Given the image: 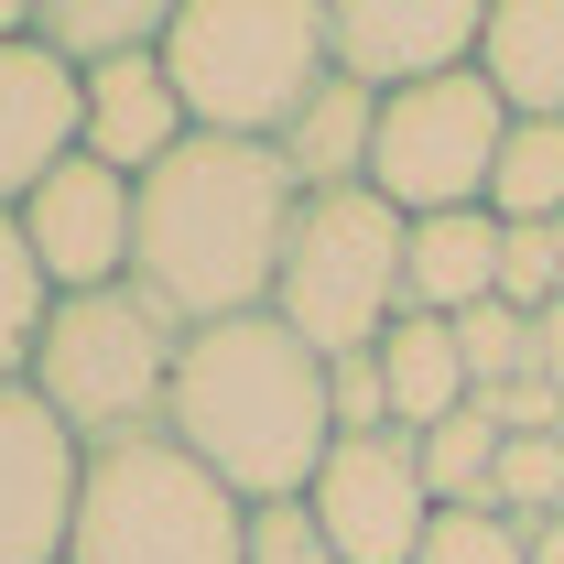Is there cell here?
<instances>
[{
    "label": "cell",
    "instance_id": "23",
    "mask_svg": "<svg viewBox=\"0 0 564 564\" xmlns=\"http://www.w3.org/2000/svg\"><path fill=\"white\" fill-rule=\"evenodd\" d=\"M413 564H532V532L499 521V510H434V532H423Z\"/></svg>",
    "mask_w": 564,
    "mask_h": 564
},
{
    "label": "cell",
    "instance_id": "8",
    "mask_svg": "<svg viewBox=\"0 0 564 564\" xmlns=\"http://www.w3.org/2000/svg\"><path fill=\"white\" fill-rule=\"evenodd\" d=\"M304 510L337 543V564H413L423 532H434V489L413 467V434H337Z\"/></svg>",
    "mask_w": 564,
    "mask_h": 564
},
{
    "label": "cell",
    "instance_id": "27",
    "mask_svg": "<svg viewBox=\"0 0 564 564\" xmlns=\"http://www.w3.org/2000/svg\"><path fill=\"white\" fill-rule=\"evenodd\" d=\"M532 380H554V391H564V304L532 315Z\"/></svg>",
    "mask_w": 564,
    "mask_h": 564
},
{
    "label": "cell",
    "instance_id": "6",
    "mask_svg": "<svg viewBox=\"0 0 564 564\" xmlns=\"http://www.w3.org/2000/svg\"><path fill=\"white\" fill-rule=\"evenodd\" d=\"M272 315L315 358L380 348L391 315H402V207L369 196V185L304 196L293 207V239H282V272H272Z\"/></svg>",
    "mask_w": 564,
    "mask_h": 564
},
{
    "label": "cell",
    "instance_id": "7",
    "mask_svg": "<svg viewBox=\"0 0 564 564\" xmlns=\"http://www.w3.org/2000/svg\"><path fill=\"white\" fill-rule=\"evenodd\" d=\"M499 141H510V109H499V87L478 66L402 87V98H380V131H369V196H391L402 217L489 207Z\"/></svg>",
    "mask_w": 564,
    "mask_h": 564
},
{
    "label": "cell",
    "instance_id": "5",
    "mask_svg": "<svg viewBox=\"0 0 564 564\" xmlns=\"http://www.w3.org/2000/svg\"><path fill=\"white\" fill-rule=\"evenodd\" d=\"M66 564H250V499H228L174 434L98 445L76 478Z\"/></svg>",
    "mask_w": 564,
    "mask_h": 564
},
{
    "label": "cell",
    "instance_id": "29",
    "mask_svg": "<svg viewBox=\"0 0 564 564\" xmlns=\"http://www.w3.org/2000/svg\"><path fill=\"white\" fill-rule=\"evenodd\" d=\"M11 33H33V0H0V44H11Z\"/></svg>",
    "mask_w": 564,
    "mask_h": 564
},
{
    "label": "cell",
    "instance_id": "25",
    "mask_svg": "<svg viewBox=\"0 0 564 564\" xmlns=\"http://www.w3.org/2000/svg\"><path fill=\"white\" fill-rule=\"evenodd\" d=\"M326 402H337V434H391V380H380V348L326 358Z\"/></svg>",
    "mask_w": 564,
    "mask_h": 564
},
{
    "label": "cell",
    "instance_id": "22",
    "mask_svg": "<svg viewBox=\"0 0 564 564\" xmlns=\"http://www.w3.org/2000/svg\"><path fill=\"white\" fill-rule=\"evenodd\" d=\"M456 358H467V391H478V402H499L510 380H532V315H510V304L456 315Z\"/></svg>",
    "mask_w": 564,
    "mask_h": 564
},
{
    "label": "cell",
    "instance_id": "15",
    "mask_svg": "<svg viewBox=\"0 0 564 564\" xmlns=\"http://www.w3.org/2000/svg\"><path fill=\"white\" fill-rule=\"evenodd\" d=\"M478 76L510 120H564V0H489Z\"/></svg>",
    "mask_w": 564,
    "mask_h": 564
},
{
    "label": "cell",
    "instance_id": "4",
    "mask_svg": "<svg viewBox=\"0 0 564 564\" xmlns=\"http://www.w3.org/2000/svg\"><path fill=\"white\" fill-rule=\"evenodd\" d=\"M163 76L217 141H272L326 87V0H174Z\"/></svg>",
    "mask_w": 564,
    "mask_h": 564
},
{
    "label": "cell",
    "instance_id": "26",
    "mask_svg": "<svg viewBox=\"0 0 564 564\" xmlns=\"http://www.w3.org/2000/svg\"><path fill=\"white\" fill-rule=\"evenodd\" d=\"M250 564H337V543L315 532L304 499H272V510H250Z\"/></svg>",
    "mask_w": 564,
    "mask_h": 564
},
{
    "label": "cell",
    "instance_id": "3",
    "mask_svg": "<svg viewBox=\"0 0 564 564\" xmlns=\"http://www.w3.org/2000/svg\"><path fill=\"white\" fill-rule=\"evenodd\" d=\"M174 358H185V326H174L141 282H109V293H55V315H44L22 380H33V402L98 456V445L163 434Z\"/></svg>",
    "mask_w": 564,
    "mask_h": 564
},
{
    "label": "cell",
    "instance_id": "28",
    "mask_svg": "<svg viewBox=\"0 0 564 564\" xmlns=\"http://www.w3.org/2000/svg\"><path fill=\"white\" fill-rule=\"evenodd\" d=\"M532 564H564V521H543V532H532Z\"/></svg>",
    "mask_w": 564,
    "mask_h": 564
},
{
    "label": "cell",
    "instance_id": "18",
    "mask_svg": "<svg viewBox=\"0 0 564 564\" xmlns=\"http://www.w3.org/2000/svg\"><path fill=\"white\" fill-rule=\"evenodd\" d=\"M163 33H174V0H33V44H55L76 76L152 55Z\"/></svg>",
    "mask_w": 564,
    "mask_h": 564
},
{
    "label": "cell",
    "instance_id": "13",
    "mask_svg": "<svg viewBox=\"0 0 564 564\" xmlns=\"http://www.w3.org/2000/svg\"><path fill=\"white\" fill-rule=\"evenodd\" d=\"M174 141H196V120H185V98H174V76H163V44L87 76V163H109V174L141 185Z\"/></svg>",
    "mask_w": 564,
    "mask_h": 564
},
{
    "label": "cell",
    "instance_id": "9",
    "mask_svg": "<svg viewBox=\"0 0 564 564\" xmlns=\"http://www.w3.org/2000/svg\"><path fill=\"white\" fill-rule=\"evenodd\" d=\"M478 33H489V0H326V66L369 98L467 76Z\"/></svg>",
    "mask_w": 564,
    "mask_h": 564
},
{
    "label": "cell",
    "instance_id": "14",
    "mask_svg": "<svg viewBox=\"0 0 564 564\" xmlns=\"http://www.w3.org/2000/svg\"><path fill=\"white\" fill-rule=\"evenodd\" d=\"M499 304V217L456 207V217H402V315H478Z\"/></svg>",
    "mask_w": 564,
    "mask_h": 564
},
{
    "label": "cell",
    "instance_id": "10",
    "mask_svg": "<svg viewBox=\"0 0 564 564\" xmlns=\"http://www.w3.org/2000/svg\"><path fill=\"white\" fill-rule=\"evenodd\" d=\"M22 250H33V272L55 282V293H109V282H131V174H109V163H55L22 207Z\"/></svg>",
    "mask_w": 564,
    "mask_h": 564
},
{
    "label": "cell",
    "instance_id": "1",
    "mask_svg": "<svg viewBox=\"0 0 564 564\" xmlns=\"http://www.w3.org/2000/svg\"><path fill=\"white\" fill-rule=\"evenodd\" d=\"M304 185L282 174L272 141H174L131 185V282L196 337L228 315H272V272L293 239Z\"/></svg>",
    "mask_w": 564,
    "mask_h": 564
},
{
    "label": "cell",
    "instance_id": "2",
    "mask_svg": "<svg viewBox=\"0 0 564 564\" xmlns=\"http://www.w3.org/2000/svg\"><path fill=\"white\" fill-rule=\"evenodd\" d=\"M163 434L207 467L228 499L272 510V499H304L326 445H337V402H326V358L304 348L282 315H228V326H196L185 358H174V402H163Z\"/></svg>",
    "mask_w": 564,
    "mask_h": 564
},
{
    "label": "cell",
    "instance_id": "17",
    "mask_svg": "<svg viewBox=\"0 0 564 564\" xmlns=\"http://www.w3.org/2000/svg\"><path fill=\"white\" fill-rule=\"evenodd\" d=\"M380 380H391V434H434L445 413L478 402L445 315H391V337H380Z\"/></svg>",
    "mask_w": 564,
    "mask_h": 564
},
{
    "label": "cell",
    "instance_id": "12",
    "mask_svg": "<svg viewBox=\"0 0 564 564\" xmlns=\"http://www.w3.org/2000/svg\"><path fill=\"white\" fill-rule=\"evenodd\" d=\"M76 152H87V76H76L55 44L11 33V44H0V207H22Z\"/></svg>",
    "mask_w": 564,
    "mask_h": 564
},
{
    "label": "cell",
    "instance_id": "24",
    "mask_svg": "<svg viewBox=\"0 0 564 564\" xmlns=\"http://www.w3.org/2000/svg\"><path fill=\"white\" fill-rule=\"evenodd\" d=\"M499 304H510V315L564 304V250H554V228H499Z\"/></svg>",
    "mask_w": 564,
    "mask_h": 564
},
{
    "label": "cell",
    "instance_id": "20",
    "mask_svg": "<svg viewBox=\"0 0 564 564\" xmlns=\"http://www.w3.org/2000/svg\"><path fill=\"white\" fill-rule=\"evenodd\" d=\"M413 467L423 489H434V510H489V467H499V423L467 402V413H445L434 434H413Z\"/></svg>",
    "mask_w": 564,
    "mask_h": 564
},
{
    "label": "cell",
    "instance_id": "16",
    "mask_svg": "<svg viewBox=\"0 0 564 564\" xmlns=\"http://www.w3.org/2000/svg\"><path fill=\"white\" fill-rule=\"evenodd\" d=\"M369 131H380V98L326 66V87L272 131V152H282V174L304 196H337V185H369Z\"/></svg>",
    "mask_w": 564,
    "mask_h": 564
},
{
    "label": "cell",
    "instance_id": "19",
    "mask_svg": "<svg viewBox=\"0 0 564 564\" xmlns=\"http://www.w3.org/2000/svg\"><path fill=\"white\" fill-rule=\"evenodd\" d=\"M489 217L499 228H554L564 217V120H510L489 163Z\"/></svg>",
    "mask_w": 564,
    "mask_h": 564
},
{
    "label": "cell",
    "instance_id": "21",
    "mask_svg": "<svg viewBox=\"0 0 564 564\" xmlns=\"http://www.w3.org/2000/svg\"><path fill=\"white\" fill-rule=\"evenodd\" d=\"M44 315H55V282L33 272L22 228H11V207H0V380H22V369H33V337H44Z\"/></svg>",
    "mask_w": 564,
    "mask_h": 564
},
{
    "label": "cell",
    "instance_id": "11",
    "mask_svg": "<svg viewBox=\"0 0 564 564\" xmlns=\"http://www.w3.org/2000/svg\"><path fill=\"white\" fill-rule=\"evenodd\" d=\"M87 445L33 402V380H0V564H66Z\"/></svg>",
    "mask_w": 564,
    "mask_h": 564
},
{
    "label": "cell",
    "instance_id": "30",
    "mask_svg": "<svg viewBox=\"0 0 564 564\" xmlns=\"http://www.w3.org/2000/svg\"><path fill=\"white\" fill-rule=\"evenodd\" d=\"M554 445H564V423H554Z\"/></svg>",
    "mask_w": 564,
    "mask_h": 564
}]
</instances>
